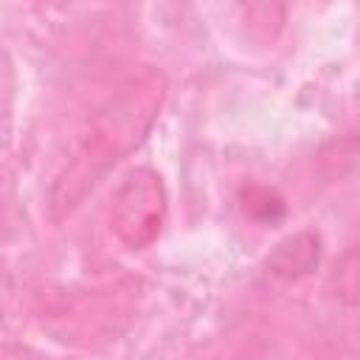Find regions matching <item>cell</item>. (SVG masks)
<instances>
[{
  "label": "cell",
  "mask_w": 360,
  "mask_h": 360,
  "mask_svg": "<svg viewBox=\"0 0 360 360\" xmlns=\"http://www.w3.org/2000/svg\"><path fill=\"white\" fill-rule=\"evenodd\" d=\"M166 98V79L158 70H143L138 79L127 82L93 118L82 138L70 166L56 177L51 188V214L62 219L70 214L84 194L132 149L141 146L152 129L160 104Z\"/></svg>",
  "instance_id": "1"
},
{
  "label": "cell",
  "mask_w": 360,
  "mask_h": 360,
  "mask_svg": "<svg viewBox=\"0 0 360 360\" xmlns=\"http://www.w3.org/2000/svg\"><path fill=\"white\" fill-rule=\"evenodd\" d=\"M166 208H169V197L163 177L149 166H135L124 174V180L112 191L110 228L124 248L143 250L160 236L166 222Z\"/></svg>",
  "instance_id": "2"
},
{
  "label": "cell",
  "mask_w": 360,
  "mask_h": 360,
  "mask_svg": "<svg viewBox=\"0 0 360 360\" xmlns=\"http://www.w3.org/2000/svg\"><path fill=\"white\" fill-rule=\"evenodd\" d=\"M321 262V239L312 231H301L292 233L287 239H281L273 253L267 256V270L278 278L295 281L307 273H312Z\"/></svg>",
  "instance_id": "3"
}]
</instances>
